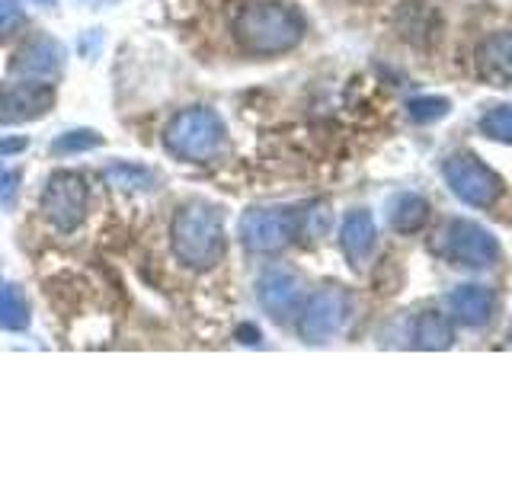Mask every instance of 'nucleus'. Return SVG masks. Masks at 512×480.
<instances>
[{
	"mask_svg": "<svg viewBox=\"0 0 512 480\" xmlns=\"http://www.w3.org/2000/svg\"><path fill=\"white\" fill-rule=\"evenodd\" d=\"M445 173H448V180H452V189L471 205H490L496 199V192H500L496 176L471 157H455Z\"/></svg>",
	"mask_w": 512,
	"mask_h": 480,
	"instance_id": "f257e3e1",
	"label": "nucleus"
},
{
	"mask_svg": "<svg viewBox=\"0 0 512 480\" xmlns=\"http://www.w3.org/2000/svg\"><path fill=\"white\" fill-rule=\"evenodd\" d=\"M452 256L464 266H490L496 256V247L487 231H480L477 224L455 221L452 224Z\"/></svg>",
	"mask_w": 512,
	"mask_h": 480,
	"instance_id": "f03ea898",
	"label": "nucleus"
},
{
	"mask_svg": "<svg viewBox=\"0 0 512 480\" xmlns=\"http://www.w3.org/2000/svg\"><path fill=\"white\" fill-rule=\"evenodd\" d=\"M484 74L493 77L500 87H509L512 84V32L506 36H493L487 45H484Z\"/></svg>",
	"mask_w": 512,
	"mask_h": 480,
	"instance_id": "7ed1b4c3",
	"label": "nucleus"
},
{
	"mask_svg": "<svg viewBox=\"0 0 512 480\" xmlns=\"http://www.w3.org/2000/svg\"><path fill=\"white\" fill-rule=\"evenodd\" d=\"M452 308H455V317H461L464 324H484V320L490 317L493 298H490L487 288L468 285V288H461V292L452 295Z\"/></svg>",
	"mask_w": 512,
	"mask_h": 480,
	"instance_id": "20e7f679",
	"label": "nucleus"
},
{
	"mask_svg": "<svg viewBox=\"0 0 512 480\" xmlns=\"http://www.w3.org/2000/svg\"><path fill=\"white\" fill-rule=\"evenodd\" d=\"M480 128H484V132H487L490 138L512 141V106H503V109L490 112V116H484Z\"/></svg>",
	"mask_w": 512,
	"mask_h": 480,
	"instance_id": "39448f33",
	"label": "nucleus"
}]
</instances>
